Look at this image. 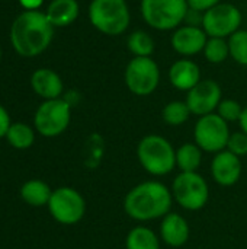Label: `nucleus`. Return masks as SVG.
I'll list each match as a JSON object with an SVG mask.
<instances>
[{"instance_id":"1","label":"nucleus","mask_w":247,"mask_h":249,"mask_svg":"<svg viewBox=\"0 0 247 249\" xmlns=\"http://www.w3.org/2000/svg\"><path fill=\"white\" fill-rule=\"evenodd\" d=\"M172 191L160 181H144L132 187L124 198V212L137 222L163 219L170 213Z\"/></svg>"},{"instance_id":"2","label":"nucleus","mask_w":247,"mask_h":249,"mask_svg":"<svg viewBox=\"0 0 247 249\" xmlns=\"http://www.w3.org/2000/svg\"><path fill=\"white\" fill-rule=\"evenodd\" d=\"M54 36V26L39 10H25L12 23L10 41L22 57H35L45 51Z\"/></svg>"},{"instance_id":"3","label":"nucleus","mask_w":247,"mask_h":249,"mask_svg":"<svg viewBox=\"0 0 247 249\" xmlns=\"http://www.w3.org/2000/svg\"><path fill=\"white\" fill-rule=\"evenodd\" d=\"M137 159L141 168L153 177H165L176 168V150L172 143L159 134L144 136L137 146Z\"/></svg>"},{"instance_id":"4","label":"nucleus","mask_w":247,"mask_h":249,"mask_svg":"<svg viewBox=\"0 0 247 249\" xmlns=\"http://www.w3.org/2000/svg\"><path fill=\"white\" fill-rule=\"evenodd\" d=\"M90 23L105 35H121L130 26L127 0H93L89 6Z\"/></svg>"},{"instance_id":"5","label":"nucleus","mask_w":247,"mask_h":249,"mask_svg":"<svg viewBox=\"0 0 247 249\" xmlns=\"http://www.w3.org/2000/svg\"><path fill=\"white\" fill-rule=\"evenodd\" d=\"M188 10V0H141L143 19L157 31L175 29L185 20Z\"/></svg>"},{"instance_id":"6","label":"nucleus","mask_w":247,"mask_h":249,"mask_svg":"<svg viewBox=\"0 0 247 249\" xmlns=\"http://www.w3.org/2000/svg\"><path fill=\"white\" fill-rule=\"evenodd\" d=\"M173 201L188 212L204 209L210 200V185L198 172H181L172 184Z\"/></svg>"},{"instance_id":"7","label":"nucleus","mask_w":247,"mask_h":249,"mask_svg":"<svg viewBox=\"0 0 247 249\" xmlns=\"http://www.w3.org/2000/svg\"><path fill=\"white\" fill-rule=\"evenodd\" d=\"M124 80L137 96L151 95L160 82V69L151 57H134L125 67Z\"/></svg>"},{"instance_id":"8","label":"nucleus","mask_w":247,"mask_h":249,"mask_svg":"<svg viewBox=\"0 0 247 249\" xmlns=\"http://www.w3.org/2000/svg\"><path fill=\"white\" fill-rule=\"evenodd\" d=\"M71 120V107L66 99H48L35 112V128L44 137H57L64 133Z\"/></svg>"},{"instance_id":"9","label":"nucleus","mask_w":247,"mask_h":249,"mask_svg":"<svg viewBox=\"0 0 247 249\" xmlns=\"http://www.w3.org/2000/svg\"><path fill=\"white\" fill-rule=\"evenodd\" d=\"M229 123L224 121L218 114L213 112L204 117H199L194 127L195 143L207 153H218L227 149L230 139Z\"/></svg>"},{"instance_id":"10","label":"nucleus","mask_w":247,"mask_h":249,"mask_svg":"<svg viewBox=\"0 0 247 249\" xmlns=\"http://www.w3.org/2000/svg\"><path fill=\"white\" fill-rule=\"evenodd\" d=\"M48 210L54 220L70 226L79 223L86 213V201L83 196L70 187H61L52 191L48 203Z\"/></svg>"},{"instance_id":"11","label":"nucleus","mask_w":247,"mask_h":249,"mask_svg":"<svg viewBox=\"0 0 247 249\" xmlns=\"http://www.w3.org/2000/svg\"><path fill=\"white\" fill-rule=\"evenodd\" d=\"M242 12L231 3H218L202 15V29L210 38L231 36L242 25Z\"/></svg>"},{"instance_id":"12","label":"nucleus","mask_w":247,"mask_h":249,"mask_svg":"<svg viewBox=\"0 0 247 249\" xmlns=\"http://www.w3.org/2000/svg\"><path fill=\"white\" fill-rule=\"evenodd\" d=\"M221 88L215 80H201L194 86L186 96V104L191 114L204 117L213 114L221 102Z\"/></svg>"},{"instance_id":"13","label":"nucleus","mask_w":247,"mask_h":249,"mask_svg":"<svg viewBox=\"0 0 247 249\" xmlns=\"http://www.w3.org/2000/svg\"><path fill=\"white\" fill-rule=\"evenodd\" d=\"M242 159L227 149L215 153V156L213 158L211 175L213 179L221 187H233L234 184H237L242 177Z\"/></svg>"},{"instance_id":"14","label":"nucleus","mask_w":247,"mask_h":249,"mask_svg":"<svg viewBox=\"0 0 247 249\" xmlns=\"http://www.w3.org/2000/svg\"><path fill=\"white\" fill-rule=\"evenodd\" d=\"M191 228L188 220L178 213H167L160 223V241L170 248H181L189 241Z\"/></svg>"},{"instance_id":"15","label":"nucleus","mask_w":247,"mask_h":249,"mask_svg":"<svg viewBox=\"0 0 247 249\" xmlns=\"http://www.w3.org/2000/svg\"><path fill=\"white\" fill-rule=\"evenodd\" d=\"M207 34L199 26H182L172 35V47L181 55H195L204 51L207 44Z\"/></svg>"},{"instance_id":"16","label":"nucleus","mask_w":247,"mask_h":249,"mask_svg":"<svg viewBox=\"0 0 247 249\" xmlns=\"http://www.w3.org/2000/svg\"><path fill=\"white\" fill-rule=\"evenodd\" d=\"M169 80L173 88L189 92L201 82V70L197 63L188 58L175 61L169 69Z\"/></svg>"},{"instance_id":"17","label":"nucleus","mask_w":247,"mask_h":249,"mask_svg":"<svg viewBox=\"0 0 247 249\" xmlns=\"http://www.w3.org/2000/svg\"><path fill=\"white\" fill-rule=\"evenodd\" d=\"M31 86L33 92L45 101L57 99L63 93V80L51 69L35 70L31 77Z\"/></svg>"},{"instance_id":"18","label":"nucleus","mask_w":247,"mask_h":249,"mask_svg":"<svg viewBox=\"0 0 247 249\" xmlns=\"http://www.w3.org/2000/svg\"><path fill=\"white\" fill-rule=\"evenodd\" d=\"M45 15L52 26H68L79 16V3L76 0H52Z\"/></svg>"},{"instance_id":"19","label":"nucleus","mask_w":247,"mask_h":249,"mask_svg":"<svg viewBox=\"0 0 247 249\" xmlns=\"http://www.w3.org/2000/svg\"><path fill=\"white\" fill-rule=\"evenodd\" d=\"M51 196H52V190L49 188V185L39 179H31L25 182L20 188V197L26 204L32 207L48 206Z\"/></svg>"},{"instance_id":"20","label":"nucleus","mask_w":247,"mask_h":249,"mask_svg":"<svg viewBox=\"0 0 247 249\" xmlns=\"http://www.w3.org/2000/svg\"><path fill=\"white\" fill-rule=\"evenodd\" d=\"M125 249H160V236L147 226H135L125 238Z\"/></svg>"},{"instance_id":"21","label":"nucleus","mask_w":247,"mask_h":249,"mask_svg":"<svg viewBox=\"0 0 247 249\" xmlns=\"http://www.w3.org/2000/svg\"><path fill=\"white\" fill-rule=\"evenodd\" d=\"M202 163V150L194 143H183L176 149V166L181 172H198Z\"/></svg>"},{"instance_id":"22","label":"nucleus","mask_w":247,"mask_h":249,"mask_svg":"<svg viewBox=\"0 0 247 249\" xmlns=\"http://www.w3.org/2000/svg\"><path fill=\"white\" fill-rule=\"evenodd\" d=\"M6 137H7V142L10 143L12 147L23 150V149H28V147H31L33 144L35 133L28 124L15 123V124L10 125Z\"/></svg>"},{"instance_id":"23","label":"nucleus","mask_w":247,"mask_h":249,"mask_svg":"<svg viewBox=\"0 0 247 249\" xmlns=\"http://www.w3.org/2000/svg\"><path fill=\"white\" fill-rule=\"evenodd\" d=\"M189 115H191L189 107L183 101H172L162 111L163 121L172 127H179V125L185 124L188 121Z\"/></svg>"},{"instance_id":"24","label":"nucleus","mask_w":247,"mask_h":249,"mask_svg":"<svg viewBox=\"0 0 247 249\" xmlns=\"http://www.w3.org/2000/svg\"><path fill=\"white\" fill-rule=\"evenodd\" d=\"M128 50L135 57H150L154 51V41L146 31H135L128 36Z\"/></svg>"},{"instance_id":"25","label":"nucleus","mask_w":247,"mask_h":249,"mask_svg":"<svg viewBox=\"0 0 247 249\" xmlns=\"http://www.w3.org/2000/svg\"><path fill=\"white\" fill-rule=\"evenodd\" d=\"M204 55L210 63L218 64L227 60L230 55L229 42L224 38H210L204 48Z\"/></svg>"},{"instance_id":"26","label":"nucleus","mask_w":247,"mask_h":249,"mask_svg":"<svg viewBox=\"0 0 247 249\" xmlns=\"http://www.w3.org/2000/svg\"><path fill=\"white\" fill-rule=\"evenodd\" d=\"M230 55L236 63L247 66V31L239 29L229 38Z\"/></svg>"},{"instance_id":"27","label":"nucleus","mask_w":247,"mask_h":249,"mask_svg":"<svg viewBox=\"0 0 247 249\" xmlns=\"http://www.w3.org/2000/svg\"><path fill=\"white\" fill-rule=\"evenodd\" d=\"M242 112H243V107L234 99H221L217 108V114L227 123L239 121L242 117Z\"/></svg>"},{"instance_id":"28","label":"nucleus","mask_w":247,"mask_h":249,"mask_svg":"<svg viewBox=\"0 0 247 249\" xmlns=\"http://www.w3.org/2000/svg\"><path fill=\"white\" fill-rule=\"evenodd\" d=\"M227 150L234 153L239 158H243L247 155V136L240 130L236 133L230 134L229 143H227Z\"/></svg>"},{"instance_id":"29","label":"nucleus","mask_w":247,"mask_h":249,"mask_svg":"<svg viewBox=\"0 0 247 249\" xmlns=\"http://www.w3.org/2000/svg\"><path fill=\"white\" fill-rule=\"evenodd\" d=\"M218 3H220V0H188L189 9L201 12V13H205L207 10L217 6Z\"/></svg>"},{"instance_id":"30","label":"nucleus","mask_w":247,"mask_h":249,"mask_svg":"<svg viewBox=\"0 0 247 249\" xmlns=\"http://www.w3.org/2000/svg\"><path fill=\"white\" fill-rule=\"evenodd\" d=\"M10 117L7 114V111L0 105V139L1 137H6L9 128H10Z\"/></svg>"},{"instance_id":"31","label":"nucleus","mask_w":247,"mask_h":249,"mask_svg":"<svg viewBox=\"0 0 247 249\" xmlns=\"http://www.w3.org/2000/svg\"><path fill=\"white\" fill-rule=\"evenodd\" d=\"M44 0H19L23 9L26 10H38V7L42 4Z\"/></svg>"},{"instance_id":"32","label":"nucleus","mask_w":247,"mask_h":249,"mask_svg":"<svg viewBox=\"0 0 247 249\" xmlns=\"http://www.w3.org/2000/svg\"><path fill=\"white\" fill-rule=\"evenodd\" d=\"M239 124H240L242 131L247 136V107L246 108H243V112H242V117H240V120H239Z\"/></svg>"},{"instance_id":"33","label":"nucleus","mask_w":247,"mask_h":249,"mask_svg":"<svg viewBox=\"0 0 247 249\" xmlns=\"http://www.w3.org/2000/svg\"><path fill=\"white\" fill-rule=\"evenodd\" d=\"M0 57H1V50H0Z\"/></svg>"}]
</instances>
